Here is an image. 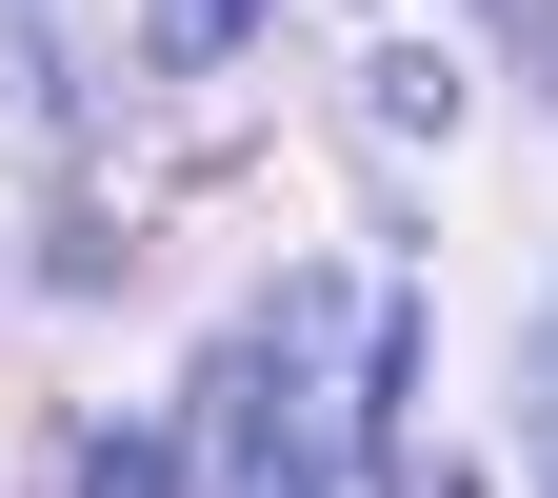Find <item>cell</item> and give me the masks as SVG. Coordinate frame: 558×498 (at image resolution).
<instances>
[{
  "label": "cell",
  "mask_w": 558,
  "mask_h": 498,
  "mask_svg": "<svg viewBox=\"0 0 558 498\" xmlns=\"http://www.w3.org/2000/svg\"><path fill=\"white\" fill-rule=\"evenodd\" d=\"M180 478H199L180 418H81V439H60V498H180Z\"/></svg>",
  "instance_id": "1"
},
{
  "label": "cell",
  "mask_w": 558,
  "mask_h": 498,
  "mask_svg": "<svg viewBox=\"0 0 558 498\" xmlns=\"http://www.w3.org/2000/svg\"><path fill=\"white\" fill-rule=\"evenodd\" d=\"M538 498H558V399H538Z\"/></svg>",
  "instance_id": "8"
},
{
  "label": "cell",
  "mask_w": 558,
  "mask_h": 498,
  "mask_svg": "<svg viewBox=\"0 0 558 498\" xmlns=\"http://www.w3.org/2000/svg\"><path fill=\"white\" fill-rule=\"evenodd\" d=\"M220 498H339V459H319L279 399H240V418H220Z\"/></svg>",
  "instance_id": "2"
},
{
  "label": "cell",
  "mask_w": 558,
  "mask_h": 498,
  "mask_svg": "<svg viewBox=\"0 0 558 498\" xmlns=\"http://www.w3.org/2000/svg\"><path fill=\"white\" fill-rule=\"evenodd\" d=\"M279 21V0H140V60H160V81H199V60H240Z\"/></svg>",
  "instance_id": "4"
},
{
  "label": "cell",
  "mask_w": 558,
  "mask_h": 498,
  "mask_svg": "<svg viewBox=\"0 0 558 498\" xmlns=\"http://www.w3.org/2000/svg\"><path fill=\"white\" fill-rule=\"evenodd\" d=\"M478 60H499L519 100H558V0H478Z\"/></svg>",
  "instance_id": "5"
},
{
  "label": "cell",
  "mask_w": 558,
  "mask_h": 498,
  "mask_svg": "<svg viewBox=\"0 0 558 498\" xmlns=\"http://www.w3.org/2000/svg\"><path fill=\"white\" fill-rule=\"evenodd\" d=\"M360 120H379V139H459V60H439V40H379V60H360Z\"/></svg>",
  "instance_id": "3"
},
{
  "label": "cell",
  "mask_w": 558,
  "mask_h": 498,
  "mask_svg": "<svg viewBox=\"0 0 558 498\" xmlns=\"http://www.w3.org/2000/svg\"><path fill=\"white\" fill-rule=\"evenodd\" d=\"M538 399H558V300H538Z\"/></svg>",
  "instance_id": "7"
},
{
  "label": "cell",
  "mask_w": 558,
  "mask_h": 498,
  "mask_svg": "<svg viewBox=\"0 0 558 498\" xmlns=\"http://www.w3.org/2000/svg\"><path fill=\"white\" fill-rule=\"evenodd\" d=\"M379 498H478V459H418V439H379Z\"/></svg>",
  "instance_id": "6"
}]
</instances>
